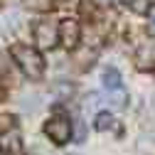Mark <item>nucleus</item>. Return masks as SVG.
Here are the masks:
<instances>
[{
  "label": "nucleus",
  "mask_w": 155,
  "mask_h": 155,
  "mask_svg": "<svg viewBox=\"0 0 155 155\" xmlns=\"http://www.w3.org/2000/svg\"><path fill=\"white\" fill-rule=\"evenodd\" d=\"M10 54H12V59L17 62V67L22 69L25 76H30V79H42V74H45V59L40 57L37 49H32L30 45H12Z\"/></svg>",
  "instance_id": "obj_1"
},
{
  "label": "nucleus",
  "mask_w": 155,
  "mask_h": 155,
  "mask_svg": "<svg viewBox=\"0 0 155 155\" xmlns=\"http://www.w3.org/2000/svg\"><path fill=\"white\" fill-rule=\"evenodd\" d=\"M45 133L49 135L54 143H67V140L71 138V121L67 118L64 113H57L54 118H49V121H47Z\"/></svg>",
  "instance_id": "obj_2"
},
{
  "label": "nucleus",
  "mask_w": 155,
  "mask_h": 155,
  "mask_svg": "<svg viewBox=\"0 0 155 155\" xmlns=\"http://www.w3.org/2000/svg\"><path fill=\"white\" fill-rule=\"evenodd\" d=\"M35 40L40 49H52L57 45V22L54 20H40L35 25Z\"/></svg>",
  "instance_id": "obj_3"
},
{
  "label": "nucleus",
  "mask_w": 155,
  "mask_h": 155,
  "mask_svg": "<svg viewBox=\"0 0 155 155\" xmlns=\"http://www.w3.org/2000/svg\"><path fill=\"white\" fill-rule=\"evenodd\" d=\"M59 40H62V45L67 47V49H74L76 45H79V22L76 20H64L62 25H59Z\"/></svg>",
  "instance_id": "obj_4"
},
{
  "label": "nucleus",
  "mask_w": 155,
  "mask_h": 155,
  "mask_svg": "<svg viewBox=\"0 0 155 155\" xmlns=\"http://www.w3.org/2000/svg\"><path fill=\"white\" fill-rule=\"evenodd\" d=\"M0 150L3 153H12V155H22V140L15 130L12 133H3L0 135Z\"/></svg>",
  "instance_id": "obj_5"
},
{
  "label": "nucleus",
  "mask_w": 155,
  "mask_h": 155,
  "mask_svg": "<svg viewBox=\"0 0 155 155\" xmlns=\"http://www.w3.org/2000/svg\"><path fill=\"white\" fill-rule=\"evenodd\" d=\"M104 86H106L108 91H121V89H123L118 69H113V67H108V69L104 71Z\"/></svg>",
  "instance_id": "obj_6"
},
{
  "label": "nucleus",
  "mask_w": 155,
  "mask_h": 155,
  "mask_svg": "<svg viewBox=\"0 0 155 155\" xmlns=\"http://www.w3.org/2000/svg\"><path fill=\"white\" fill-rule=\"evenodd\" d=\"M126 8L133 10L135 15H148L150 12V0H123Z\"/></svg>",
  "instance_id": "obj_7"
},
{
  "label": "nucleus",
  "mask_w": 155,
  "mask_h": 155,
  "mask_svg": "<svg viewBox=\"0 0 155 155\" xmlns=\"http://www.w3.org/2000/svg\"><path fill=\"white\" fill-rule=\"evenodd\" d=\"M111 126H113V116L108 111H101L99 116H96V128H99V130H106Z\"/></svg>",
  "instance_id": "obj_8"
},
{
  "label": "nucleus",
  "mask_w": 155,
  "mask_h": 155,
  "mask_svg": "<svg viewBox=\"0 0 155 155\" xmlns=\"http://www.w3.org/2000/svg\"><path fill=\"white\" fill-rule=\"evenodd\" d=\"M153 57H155V52H153V49H150V52L140 49V59H138V64H140V67H153V62H155Z\"/></svg>",
  "instance_id": "obj_9"
},
{
  "label": "nucleus",
  "mask_w": 155,
  "mask_h": 155,
  "mask_svg": "<svg viewBox=\"0 0 155 155\" xmlns=\"http://www.w3.org/2000/svg\"><path fill=\"white\" fill-rule=\"evenodd\" d=\"M52 91H54V94H59V96H64V99H67V96H69V94L74 91V86H71V84H54V86H52Z\"/></svg>",
  "instance_id": "obj_10"
},
{
  "label": "nucleus",
  "mask_w": 155,
  "mask_h": 155,
  "mask_svg": "<svg viewBox=\"0 0 155 155\" xmlns=\"http://www.w3.org/2000/svg\"><path fill=\"white\" fill-rule=\"evenodd\" d=\"M10 81H12V74L5 69L3 62H0V84H10Z\"/></svg>",
  "instance_id": "obj_11"
},
{
  "label": "nucleus",
  "mask_w": 155,
  "mask_h": 155,
  "mask_svg": "<svg viewBox=\"0 0 155 155\" xmlns=\"http://www.w3.org/2000/svg\"><path fill=\"white\" fill-rule=\"evenodd\" d=\"M148 35L155 37V8H150V12H148Z\"/></svg>",
  "instance_id": "obj_12"
},
{
  "label": "nucleus",
  "mask_w": 155,
  "mask_h": 155,
  "mask_svg": "<svg viewBox=\"0 0 155 155\" xmlns=\"http://www.w3.org/2000/svg\"><path fill=\"white\" fill-rule=\"evenodd\" d=\"M99 3H108V0H99Z\"/></svg>",
  "instance_id": "obj_13"
}]
</instances>
